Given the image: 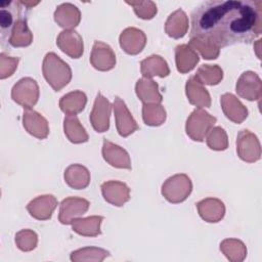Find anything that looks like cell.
<instances>
[{
    "mask_svg": "<svg viewBox=\"0 0 262 262\" xmlns=\"http://www.w3.org/2000/svg\"><path fill=\"white\" fill-rule=\"evenodd\" d=\"M113 107L115 113L117 131L122 137L129 136L139 128L138 124L136 123L135 119L129 112L126 103L122 98L116 96L114 99Z\"/></svg>",
    "mask_w": 262,
    "mask_h": 262,
    "instance_id": "30bf717a",
    "label": "cell"
},
{
    "mask_svg": "<svg viewBox=\"0 0 262 262\" xmlns=\"http://www.w3.org/2000/svg\"><path fill=\"white\" fill-rule=\"evenodd\" d=\"M89 206V201L83 198L69 196L63 199L59 205V222L64 225L72 224L76 218H79L88 211Z\"/></svg>",
    "mask_w": 262,
    "mask_h": 262,
    "instance_id": "9c48e42d",
    "label": "cell"
},
{
    "mask_svg": "<svg viewBox=\"0 0 262 262\" xmlns=\"http://www.w3.org/2000/svg\"><path fill=\"white\" fill-rule=\"evenodd\" d=\"M18 2H19L20 5H25V6H27L28 8H32V7H34L35 5L39 4V1H36V2H32V1H18Z\"/></svg>",
    "mask_w": 262,
    "mask_h": 262,
    "instance_id": "60d3db41",
    "label": "cell"
},
{
    "mask_svg": "<svg viewBox=\"0 0 262 262\" xmlns=\"http://www.w3.org/2000/svg\"><path fill=\"white\" fill-rule=\"evenodd\" d=\"M194 76L202 84L213 86L221 82L223 71L218 64H202Z\"/></svg>",
    "mask_w": 262,
    "mask_h": 262,
    "instance_id": "1f68e13d",
    "label": "cell"
},
{
    "mask_svg": "<svg viewBox=\"0 0 262 262\" xmlns=\"http://www.w3.org/2000/svg\"><path fill=\"white\" fill-rule=\"evenodd\" d=\"M236 152L241 160L255 163L261 158V145L258 137L248 129H243L236 137Z\"/></svg>",
    "mask_w": 262,
    "mask_h": 262,
    "instance_id": "8992f818",
    "label": "cell"
},
{
    "mask_svg": "<svg viewBox=\"0 0 262 262\" xmlns=\"http://www.w3.org/2000/svg\"><path fill=\"white\" fill-rule=\"evenodd\" d=\"M103 220L102 216H89L86 218H76L72 222V229L83 236L94 237L101 234L100 225Z\"/></svg>",
    "mask_w": 262,
    "mask_h": 262,
    "instance_id": "f1b7e54d",
    "label": "cell"
},
{
    "mask_svg": "<svg viewBox=\"0 0 262 262\" xmlns=\"http://www.w3.org/2000/svg\"><path fill=\"white\" fill-rule=\"evenodd\" d=\"M194 51H199L203 58L205 59H216L219 56L220 48L210 41L199 39V38H190L188 44Z\"/></svg>",
    "mask_w": 262,
    "mask_h": 262,
    "instance_id": "e575fe53",
    "label": "cell"
},
{
    "mask_svg": "<svg viewBox=\"0 0 262 262\" xmlns=\"http://www.w3.org/2000/svg\"><path fill=\"white\" fill-rule=\"evenodd\" d=\"M63 132L73 143L87 142L89 139L86 129L80 123L76 115H67L63 119Z\"/></svg>",
    "mask_w": 262,
    "mask_h": 262,
    "instance_id": "f546056e",
    "label": "cell"
},
{
    "mask_svg": "<svg viewBox=\"0 0 262 262\" xmlns=\"http://www.w3.org/2000/svg\"><path fill=\"white\" fill-rule=\"evenodd\" d=\"M207 145L213 150H225L228 147V137L226 131L217 126L213 127L207 134Z\"/></svg>",
    "mask_w": 262,
    "mask_h": 262,
    "instance_id": "d590c367",
    "label": "cell"
},
{
    "mask_svg": "<svg viewBox=\"0 0 262 262\" xmlns=\"http://www.w3.org/2000/svg\"><path fill=\"white\" fill-rule=\"evenodd\" d=\"M90 62L98 71H110L116 66V54L108 44L95 41L90 54Z\"/></svg>",
    "mask_w": 262,
    "mask_h": 262,
    "instance_id": "8fae6325",
    "label": "cell"
},
{
    "mask_svg": "<svg viewBox=\"0 0 262 262\" xmlns=\"http://www.w3.org/2000/svg\"><path fill=\"white\" fill-rule=\"evenodd\" d=\"M188 30V17L182 9L173 11L165 23V32L168 36L179 39L182 38Z\"/></svg>",
    "mask_w": 262,
    "mask_h": 262,
    "instance_id": "4316f807",
    "label": "cell"
},
{
    "mask_svg": "<svg viewBox=\"0 0 262 262\" xmlns=\"http://www.w3.org/2000/svg\"><path fill=\"white\" fill-rule=\"evenodd\" d=\"M200 57L191 47L187 44H180L175 47V62L177 71L185 74L194 69Z\"/></svg>",
    "mask_w": 262,
    "mask_h": 262,
    "instance_id": "484cf974",
    "label": "cell"
},
{
    "mask_svg": "<svg viewBox=\"0 0 262 262\" xmlns=\"http://www.w3.org/2000/svg\"><path fill=\"white\" fill-rule=\"evenodd\" d=\"M121 48L128 54L135 55L142 51L146 44V36L143 31L129 27L123 30L119 36Z\"/></svg>",
    "mask_w": 262,
    "mask_h": 262,
    "instance_id": "4fadbf2b",
    "label": "cell"
},
{
    "mask_svg": "<svg viewBox=\"0 0 262 262\" xmlns=\"http://www.w3.org/2000/svg\"><path fill=\"white\" fill-rule=\"evenodd\" d=\"M220 103L226 118L233 123L241 124L249 115L248 108L232 93H224L221 95Z\"/></svg>",
    "mask_w": 262,
    "mask_h": 262,
    "instance_id": "d6986e66",
    "label": "cell"
},
{
    "mask_svg": "<svg viewBox=\"0 0 262 262\" xmlns=\"http://www.w3.org/2000/svg\"><path fill=\"white\" fill-rule=\"evenodd\" d=\"M196 209L201 218L209 223L219 222L225 215L223 202L216 198H206L196 203Z\"/></svg>",
    "mask_w": 262,
    "mask_h": 262,
    "instance_id": "ac0fdd59",
    "label": "cell"
},
{
    "mask_svg": "<svg viewBox=\"0 0 262 262\" xmlns=\"http://www.w3.org/2000/svg\"><path fill=\"white\" fill-rule=\"evenodd\" d=\"M58 48L72 58H79L84 52L83 39L75 30H63L56 38Z\"/></svg>",
    "mask_w": 262,
    "mask_h": 262,
    "instance_id": "7c38bea8",
    "label": "cell"
},
{
    "mask_svg": "<svg viewBox=\"0 0 262 262\" xmlns=\"http://www.w3.org/2000/svg\"><path fill=\"white\" fill-rule=\"evenodd\" d=\"M23 126L28 133L38 139H44L49 134L48 121L38 112L25 108L23 114Z\"/></svg>",
    "mask_w": 262,
    "mask_h": 262,
    "instance_id": "5bb4252c",
    "label": "cell"
},
{
    "mask_svg": "<svg viewBox=\"0 0 262 262\" xmlns=\"http://www.w3.org/2000/svg\"><path fill=\"white\" fill-rule=\"evenodd\" d=\"M217 119L203 108H195L188 116L185 123L186 134L194 141H203L213 128Z\"/></svg>",
    "mask_w": 262,
    "mask_h": 262,
    "instance_id": "277c9868",
    "label": "cell"
},
{
    "mask_svg": "<svg viewBox=\"0 0 262 262\" xmlns=\"http://www.w3.org/2000/svg\"><path fill=\"white\" fill-rule=\"evenodd\" d=\"M54 20L64 30H73L81 20V12L74 4L62 3L54 11Z\"/></svg>",
    "mask_w": 262,
    "mask_h": 262,
    "instance_id": "44dd1931",
    "label": "cell"
},
{
    "mask_svg": "<svg viewBox=\"0 0 262 262\" xmlns=\"http://www.w3.org/2000/svg\"><path fill=\"white\" fill-rule=\"evenodd\" d=\"M166 111L160 103H143L142 119L148 126H160L166 121Z\"/></svg>",
    "mask_w": 262,
    "mask_h": 262,
    "instance_id": "d6a6232c",
    "label": "cell"
},
{
    "mask_svg": "<svg viewBox=\"0 0 262 262\" xmlns=\"http://www.w3.org/2000/svg\"><path fill=\"white\" fill-rule=\"evenodd\" d=\"M262 2L207 0L191 12L190 38L210 41L217 47L250 44L262 32Z\"/></svg>",
    "mask_w": 262,
    "mask_h": 262,
    "instance_id": "6da1fadb",
    "label": "cell"
},
{
    "mask_svg": "<svg viewBox=\"0 0 262 262\" xmlns=\"http://www.w3.org/2000/svg\"><path fill=\"white\" fill-rule=\"evenodd\" d=\"M220 251L231 262H242L247 256V247L236 238H225L220 243Z\"/></svg>",
    "mask_w": 262,
    "mask_h": 262,
    "instance_id": "4dcf8cb0",
    "label": "cell"
},
{
    "mask_svg": "<svg viewBox=\"0 0 262 262\" xmlns=\"http://www.w3.org/2000/svg\"><path fill=\"white\" fill-rule=\"evenodd\" d=\"M185 93L188 101L195 105L198 108L210 107L211 106V96L208 90L204 87L195 76H191L185 84Z\"/></svg>",
    "mask_w": 262,
    "mask_h": 262,
    "instance_id": "ffe728a7",
    "label": "cell"
},
{
    "mask_svg": "<svg viewBox=\"0 0 262 262\" xmlns=\"http://www.w3.org/2000/svg\"><path fill=\"white\" fill-rule=\"evenodd\" d=\"M192 190L190 178L183 173L175 174L165 180L161 192L163 196L172 204H178L185 201Z\"/></svg>",
    "mask_w": 262,
    "mask_h": 262,
    "instance_id": "3957f363",
    "label": "cell"
},
{
    "mask_svg": "<svg viewBox=\"0 0 262 262\" xmlns=\"http://www.w3.org/2000/svg\"><path fill=\"white\" fill-rule=\"evenodd\" d=\"M39 94L38 83L31 77L21 78L11 89V98L24 108H32L37 103Z\"/></svg>",
    "mask_w": 262,
    "mask_h": 262,
    "instance_id": "5b68a950",
    "label": "cell"
},
{
    "mask_svg": "<svg viewBox=\"0 0 262 262\" xmlns=\"http://www.w3.org/2000/svg\"><path fill=\"white\" fill-rule=\"evenodd\" d=\"M100 188L103 199L114 206L122 207L130 200V188L122 181H105L101 184Z\"/></svg>",
    "mask_w": 262,
    "mask_h": 262,
    "instance_id": "9a60e30c",
    "label": "cell"
},
{
    "mask_svg": "<svg viewBox=\"0 0 262 262\" xmlns=\"http://www.w3.org/2000/svg\"><path fill=\"white\" fill-rule=\"evenodd\" d=\"M140 72L143 78L151 79L155 76L164 78L170 74V69L161 55L152 54L140 61Z\"/></svg>",
    "mask_w": 262,
    "mask_h": 262,
    "instance_id": "603a6c76",
    "label": "cell"
},
{
    "mask_svg": "<svg viewBox=\"0 0 262 262\" xmlns=\"http://www.w3.org/2000/svg\"><path fill=\"white\" fill-rule=\"evenodd\" d=\"M32 41L33 34L28 27L27 18L19 14L9 32L8 42L13 47H27Z\"/></svg>",
    "mask_w": 262,
    "mask_h": 262,
    "instance_id": "7402d4cb",
    "label": "cell"
},
{
    "mask_svg": "<svg viewBox=\"0 0 262 262\" xmlns=\"http://www.w3.org/2000/svg\"><path fill=\"white\" fill-rule=\"evenodd\" d=\"M18 61V57H11L2 52L0 54V78L5 79L10 77L17 69Z\"/></svg>",
    "mask_w": 262,
    "mask_h": 262,
    "instance_id": "f35d334b",
    "label": "cell"
},
{
    "mask_svg": "<svg viewBox=\"0 0 262 262\" xmlns=\"http://www.w3.org/2000/svg\"><path fill=\"white\" fill-rule=\"evenodd\" d=\"M134 9L135 14L142 19H151L157 14V5L152 1H126Z\"/></svg>",
    "mask_w": 262,
    "mask_h": 262,
    "instance_id": "74e56055",
    "label": "cell"
},
{
    "mask_svg": "<svg viewBox=\"0 0 262 262\" xmlns=\"http://www.w3.org/2000/svg\"><path fill=\"white\" fill-rule=\"evenodd\" d=\"M135 92L137 97L143 103H161L163 100L158 83L149 78H141L137 80Z\"/></svg>",
    "mask_w": 262,
    "mask_h": 262,
    "instance_id": "d4e9b609",
    "label": "cell"
},
{
    "mask_svg": "<svg viewBox=\"0 0 262 262\" xmlns=\"http://www.w3.org/2000/svg\"><path fill=\"white\" fill-rule=\"evenodd\" d=\"M15 20L13 18V12L10 11L9 9H5V8H1L0 10V25H1V29H2V33H5V30H8V33L10 32L9 30H11L10 28H12V26L14 25Z\"/></svg>",
    "mask_w": 262,
    "mask_h": 262,
    "instance_id": "ab89813d",
    "label": "cell"
},
{
    "mask_svg": "<svg viewBox=\"0 0 262 262\" xmlns=\"http://www.w3.org/2000/svg\"><path fill=\"white\" fill-rule=\"evenodd\" d=\"M42 72L46 82L54 91L61 90L72 79L70 66L54 52H48L44 56Z\"/></svg>",
    "mask_w": 262,
    "mask_h": 262,
    "instance_id": "7a4b0ae2",
    "label": "cell"
},
{
    "mask_svg": "<svg viewBox=\"0 0 262 262\" xmlns=\"http://www.w3.org/2000/svg\"><path fill=\"white\" fill-rule=\"evenodd\" d=\"M63 178L70 187L84 189L90 183V172L81 164H72L64 170Z\"/></svg>",
    "mask_w": 262,
    "mask_h": 262,
    "instance_id": "cb8c5ba5",
    "label": "cell"
},
{
    "mask_svg": "<svg viewBox=\"0 0 262 262\" xmlns=\"http://www.w3.org/2000/svg\"><path fill=\"white\" fill-rule=\"evenodd\" d=\"M110 256V252L96 247H86L71 253L70 259L73 262H81V261H102L104 258Z\"/></svg>",
    "mask_w": 262,
    "mask_h": 262,
    "instance_id": "836d02e7",
    "label": "cell"
},
{
    "mask_svg": "<svg viewBox=\"0 0 262 262\" xmlns=\"http://www.w3.org/2000/svg\"><path fill=\"white\" fill-rule=\"evenodd\" d=\"M101 152L104 161L111 166L119 169H131L130 156L127 150L120 145L103 139Z\"/></svg>",
    "mask_w": 262,
    "mask_h": 262,
    "instance_id": "e0dca14e",
    "label": "cell"
},
{
    "mask_svg": "<svg viewBox=\"0 0 262 262\" xmlns=\"http://www.w3.org/2000/svg\"><path fill=\"white\" fill-rule=\"evenodd\" d=\"M87 103V96L81 90H74L64 94L59 99V107L66 115L81 113Z\"/></svg>",
    "mask_w": 262,
    "mask_h": 262,
    "instance_id": "83f0119b",
    "label": "cell"
},
{
    "mask_svg": "<svg viewBox=\"0 0 262 262\" xmlns=\"http://www.w3.org/2000/svg\"><path fill=\"white\" fill-rule=\"evenodd\" d=\"M112 113V104L100 92L97 93L94 100L89 119L93 129L96 132H105L110 128V117Z\"/></svg>",
    "mask_w": 262,
    "mask_h": 262,
    "instance_id": "ba28073f",
    "label": "cell"
},
{
    "mask_svg": "<svg viewBox=\"0 0 262 262\" xmlns=\"http://www.w3.org/2000/svg\"><path fill=\"white\" fill-rule=\"evenodd\" d=\"M16 247L23 252H30L37 247L38 235L31 229H21L15 234Z\"/></svg>",
    "mask_w": 262,
    "mask_h": 262,
    "instance_id": "8d00e7d4",
    "label": "cell"
},
{
    "mask_svg": "<svg viewBox=\"0 0 262 262\" xmlns=\"http://www.w3.org/2000/svg\"><path fill=\"white\" fill-rule=\"evenodd\" d=\"M235 91L244 99L254 101L262 96V82L260 77L252 71L244 72L237 79Z\"/></svg>",
    "mask_w": 262,
    "mask_h": 262,
    "instance_id": "52a82bcc",
    "label": "cell"
},
{
    "mask_svg": "<svg viewBox=\"0 0 262 262\" xmlns=\"http://www.w3.org/2000/svg\"><path fill=\"white\" fill-rule=\"evenodd\" d=\"M56 207L57 200L53 194H42L33 199L27 205V210L37 220H48Z\"/></svg>",
    "mask_w": 262,
    "mask_h": 262,
    "instance_id": "2e32d148",
    "label": "cell"
}]
</instances>
